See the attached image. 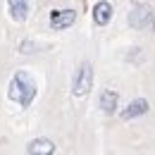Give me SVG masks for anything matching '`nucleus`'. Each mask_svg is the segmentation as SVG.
I'll return each instance as SVG.
<instances>
[{
  "mask_svg": "<svg viewBox=\"0 0 155 155\" xmlns=\"http://www.w3.org/2000/svg\"><path fill=\"white\" fill-rule=\"evenodd\" d=\"M148 107H150V105H148V100H146V98H136V100H131V103L119 112V117H122V119H134V117L146 115V112H148Z\"/></svg>",
  "mask_w": 155,
  "mask_h": 155,
  "instance_id": "obj_5",
  "label": "nucleus"
},
{
  "mask_svg": "<svg viewBox=\"0 0 155 155\" xmlns=\"http://www.w3.org/2000/svg\"><path fill=\"white\" fill-rule=\"evenodd\" d=\"M7 10L15 21H24L29 17V0H7Z\"/></svg>",
  "mask_w": 155,
  "mask_h": 155,
  "instance_id": "obj_9",
  "label": "nucleus"
},
{
  "mask_svg": "<svg viewBox=\"0 0 155 155\" xmlns=\"http://www.w3.org/2000/svg\"><path fill=\"white\" fill-rule=\"evenodd\" d=\"M93 88V67L88 62H84L74 74V81H72V93L77 98H84L88 91Z\"/></svg>",
  "mask_w": 155,
  "mask_h": 155,
  "instance_id": "obj_3",
  "label": "nucleus"
},
{
  "mask_svg": "<svg viewBox=\"0 0 155 155\" xmlns=\"http://www.w3.org/2000/svg\"><path fill=\"white\" fill-rule=\"evenodd\" d=\"M155 24V12L150 5H134L131 7V12H129V26L131 29H138V31H143V29H150Z\"/></svg>",
  "mask_w": 155,
  "mask_h": 155,
  "instance_id": "obj_2",
  "label": "nucleus"
},
{
  "mask_svg": "<svg viewBox=\"0 0 155 155\" xmlns=\"http://www.w3.org/2000/svg\"><path fill=\"white\" fill-rule=\"evenodd\" d=\"M26 153L29 155H50V153H55V143L50 138H36V141H31L26 146Z\"/></svg>",
  "mask_w": 155,
  "mask_h": 155,
  "instance_id": "obj_8",
  "label": "nucleus"
},
{
  "mask_svg": "<svg viewBox=\"0 0 155 155\" xmlns=\"http://www.w3.org/2000/svg\"><path fill=\"white\" fill-rule=\"evenodd\" d=\"M110 19H112V5L107 0L96 2V7H93V21L98 26H105V24H110Z\"/></svg>",
  "mask_w": 155,
  "mask_h": 155,
  "instance_id": "obj_6",
  "label": "nucleus"
},
{
  "mask_svg": "<svg viewBox=\"0 0 155 155\" xmlns=\"http://www.w3.org/2000/svg\"><path fill=\"white\" fill-rule=\"evenodd\" d=\"M74 21H77L74 10H53L50 12V29H55V31H62V29L72 26Z\"/></svg>",
  "mask_w": 155,
  "mask_h": 155,
  "instance_id": "obj_4",
  "label": "nucleus"
},
{
  "mask_svg": "<svg viewBox=\"0 0 155 155\" xmlns=\"http://www.w3.org/2000/svg\"><path fill=\"white\" fill-rule=\"evenodd\" d=\"M7 98L19 103L21 107H29L36 98V81L29 77L24 69L15 72V77L10 81V88H7Z\"/></svg>",
  "mask_w": 155,
  "mask_h": 155,
  "instance_id": "obj_1",
  "label": "nucleus"
},
{
  "mask_svg": "<svg viewBox=\"0 0 155 155\" xmlns=\"http://www.w3.org/2000/svg\"><path fill=\"white\" fill-rule=\"evenodd\" d=\"M98 105H100V110H103L105 115H115V112H117V105H119V96H117V91H103L100 98H98Z\"/></svg>",
  "mask_w": 155,
  "mask_h": 155,
  "instance_id": "obj_7",
  "label": "nucleus"
}]
</instances>
